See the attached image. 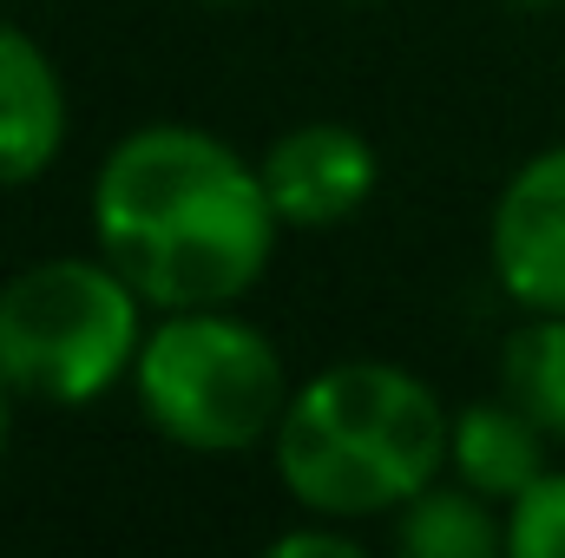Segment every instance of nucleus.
<instances>
[{
	"instance_id": "nucleus-10",
	"label": "nucleus",
	"mask_w": 565,
	"mask_h": 558,
	"mask_svg": "<svg viewBox=\"0 0 565 558\" xmlns=\"http://www.w3.org/2000/svg\"><path fill=\"white\" fill-rule=\"evenodd\" d=\"M500 395L520 401L553 440H565V315H533L507 335Z\"/></svg>"
},
{
	"instance_id": "nucleus-2",
	"label": "nucleus",
	"mask_w": 565,
	"mask_h": 558,
	"mask_svg": "<svg viewBox=\"0 0 565 558\" xmlns=\"http://www.w3.org/2000/svg\"><path fill=\"white\" fill-rule=\"evenodd\" d=\"M282 493L316 519H382L427 493L454 453V415L395 362H335L309 375L277 433Z\"/></svg>"
},
{
	"instance_id": "nucleus-14",
	"label": "nucleus",
	"mask_w": 565,
	"mask_h": 558,
	"mask_svg": "<svg viewBox=\"0 0 565 558\" xmlns=\"http://www.w3.org/2000/svg\"><path fill=\"white\" fill-rule=\"evenodd\" d=\"M520 7H553V0H520Z\"/></svg>"
},
{
	"instance_id": "nucleus-1",
	"label": "nucleus",
	"mask_w": 565,
	"mask_h": 558,
	"mask_svg": "<svg viewBox=\"0 0 565 558\" xmlns=\"http://www.w3.org/2000/svg\"><path fill=\"white\" fill-rule=\"evenodd\" d=\"M277 204L264 171L204 126H139L93 178L99 257L145 309H237L277 257Z\"/></svg>"
},
{
	"instance_id": "nucleus-3",
	"label": "nucleus",
	"mask_w": 565,
	"mask_h": 558,
	"mask_svg": "<svg viewBox=\"0 0 565 558\" xmlns=\"http://www.w3.org/2000/svg\"><path fill=\"white\" fill-rule=\"evenodd\" d=\"M145 420L184 453H244L289 408L282 355L237 309H171L132 362Z\"/></svg>"
},
{
	"instance_id": "nucleus-9",
	"label": "nucleus",
	"mask_w": 565,
	"mask_h": 558,
	"mask_svg": "<svg viewBox=\"0 0 565 558\" xmlns=\"http://www.w3.org/2000/svg\"><path fill=\"white\" fill-rule=\"evenodd\" d=\"M493 500L473 486H427L402 506L395 519V546L408 558H493L507 552V526H493L487 513Z\"/></svg>"
},
{
	"instance_id": "nucleus-7",
	"label": "nucleus",
	"mask_w": 565,
	"mask_h": 558,
	"mask_svg": "<svg viewBox=\"0 0 565 558\" xmlns=\"http://www.w3.org/2000/svg\"><path fill=\"white\" fill-rule=\"evenodd\" d=\"M66 144V86L53 60L0 20V184H33Z\"/></svg>"
},
{
	"instance_id": "nucleus-8",
	"label": "nucleus",
	"mask_w": 565,
	"mask_h": 558,
	"mask_svg": "<svg viewBox=\"0 0 565 558\" xmlns=\"http://www.w3.org/2000/svg\"><path fill=\"white\" fill-rule=\"evenodd\" d=\"M546 427L526 415L520 401H473L454 415V453L447 466L460 473V486L487 493V500H520L540 473H546Z\"/></svg>"
},
{
	"instance_id": "nucleus-6",
	"label": "nucleus",
	"mask_w": 565,
	"mask_h": 558,
	"mask_svg": "<svg viewBox=\"0 0 565 558\" xmlns=\"http://www.w3.org/2000/svg\"><path fill=\"white\" fill-rule=\"evenodd\" d=\"M264 191L277 204L282 224L296 230H329L342 217H355L369 197H375V178H382V158L375 144L362 139L355 126H335V119H316V126H296L264 151Z\"/></svg>"
},
{
	"instance_id": "nucleus-11",
	"label": "nucleus",
	"mask_w": 565,
	"mask_h": 558,
	"mask_svg": "<svg viewBox=\"0 0 565 558\" xmlns=\"http://www.w3.org/2000/svg\"><path fill=\"white\" fill-rule=\"evenodd\" d=\"M507 552L513 558H565V473H540L507 506Z\"/></svg>"
},
{
	"instance_id": "nucleus-5",
	"label": "nucleus",
	"mask_w": 565,
	"mask_h": 558,
	"mask_svg": "<svg viewBox=\"0 0 565 558\" xmlns=\"http://www.w3.org/2000/svg\"><path fill=\"white\" fill-rule=\"evenodd\" d=\"M493 277L526 315H565V144L507 178L493 204Z\"/></svg>"
},
{
	"instance_id": "nucleus-15",
	"label": "nucleus",
	"mask_w": 565,
	"mask_h": 558,
	"mask_svg": "<svg viewBox=\"0 0 565 558\" xmlns=\"http://www.w3.org/2000/svg\"><path fill=\"white\" fill-rule=\"evenodd\" d=\"M204 7H237V0H204Z\"/></svg>"
},
{
	"instance_id": "nucleus-4",
	"label": "nucleus",
	"mask_w": 565,
	"mask_h": 558,
	"mask_svg": "<svg viewBox=\"0 0 565 558\" xmlns=\"http://www.w3.org/2000/svg\"><path fill=\"white\" fill-rule=\"evenodd\" d=\"M145 296L106 257H46L0 289V375L46 408H86L132 375Z\"/></svg>"
},
{
	"instance_id": "nucleus-13",
	"label": "nucleus",
	"mask_w": 565,
	"mask_h": 558,
	"mask_svg": "<svg viewBox=\"0 0 565 558\" xmlns=\"http://www.w3.org/2000/svg\"><path fill=\"white\" fill-rule=\"evenodd\" d=\"M7 427H13V388H7V375H0V453H7Z\"/></svg>"
},
{
	"instance_id": "nucleus-12",
	"label": "nucleus",
	"mask_w": 565,
	"mask_h": 558,
	"mask_svg": "<svg viewBox=\"0 0 565 558\" xmlns=\"http://www.w3.org/2000/svg\"><path fill=\"white\" fill-rule=\"evenodd\" d=\"M362 558V546L349 539V533H335V519L329 526H309V533H282V539H270V558Z\"/></svg>"
}]
</instances>
